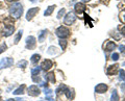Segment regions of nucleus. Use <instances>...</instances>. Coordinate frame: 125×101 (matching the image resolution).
<instances>
[{"label":"nucleus","mask_w":125,"mask_h":101,"mask_svg":"<svg viewBox=\"0 0 125 101\" xmlns=\"http://www.w3.org/2000/svg\"><path fill=\"white\" fill-rule=\"evenodd\" d=\"M10 15L13 18L19 19L23 13V6H22L21 3H15V4H13L10 6Z\"/></svg>","instance_id":"f257e3e1"},{"label":"nucleus","mask_w":125,"mask_h":101,"mask_svg":"<svg viewBox=\"0 0 125 101\" xmlns=\"http://www.w3.org/2000/svg\"><path fill=\"white\" fill-rule=\"evenodd\" d=\"M56 36L61 39H66L70 36V30L65 26H60L56 29Z\"/></svg>","instance_id":"f03ea898"},{"label":"nucleus","mask_w":125,"mask_h":101,"mask_svg":"<svg viewBox=\"0 0 125 101\" xmlns=\"http://www.w3.org/2000/svg\"><path fill=\"white\" fill-rule=\"evenodd\" d=\"M75 21H76V16H75V14L71 13V11L66 15V17L64 19V22L66 25H72Z\"/></svg>","instance_id":"7ed1b4c3"},{"label":"nucleus","mask_w":125,"mask_h":101,"mask_svg":"<svg viewBox=\"0 0 125 101\" xmlns=\"http://www.w3.org/2000/svg\"><path fill=\"white\" fill-rule=\"evenodd\" d=\"M36 44H37V40L36 38L32 37V36H29L26 38V48L27 49H33L36 47Z\"/></svg>","instance_id":"20e7f679"},{"label":"nucleus","mask_w":125,"mask_h":101,"mask_svg":"<svg viewBox=\"0 0 125 101\" xmlns=\"http://www.w3.org/2000/svg\"><path fill=\"white\" fill-rule=\"evenodd\" d=\"M14 64V60L13 59H10V57H5L1 61H0V70L3 69V68H9L11 67Z\"/></svg>","instance_id":"39448f33"},{"label":"nucleus","mask_w":125,"mask_h":101,"mask_svg":"<svg viewBox=\"0 0 125 101\" xmlns=\"http://www.w3.org/2000/svg\"><path fill=\"white\" fill-rule=\"evenodd\" d=\"M38 13H39V9H38V7H32V9H29V10L27 11V14H26V20L30 21Z\"/></svg>","instance_id":"423d86ee"},{"label":"nucleus","mask_w":125,"mask_h":101,"mask_svg":"<svg viewBox=\"0 0 125 101\" xmlns=\"http://www.w3.org/2000/svg\"><path fill=\"white\" fill-rule=\"evenodd\" d=\"M40 93H41V91L37 85H30V87L28 88V94L30 96H39Z\"/></svg>","instance_id":"0eeeda50"},{"label":"nucleus","mask_w":125,"mask_h":101,"mask_svg":"<svg viewBox=\"0 0 125 101\" xmlns=\"http://www.w3.org/2000/svg\"><path fill=\"white\" fill-rule=\"evenodd\" d=\"M14 30H15V27H14V25H13V24H9V25L4 26V30H3V34H4L5 37H10V34H13Z\"/></svg>","instance_id":"6e6552de"},{"label":"nucleus","mask_w":125,"mask_h":101,"mask_svg":"<svg viewBox=\"0 0 125 101\" xmlns=\"http://www.w3.org/2000/svg\"><path fill=\"white\" fill-rule=\"evenodd\" d=\"M106 91H107V85L105 83H99L98 85H96V87H95V92L99 93V94H101V93H104Z\"/></svg>","instance_id":"1a4fd4ad"},{"label":"nucleus","mask_w":125,"mask_h":101,"mask_svg":"<svg viewBox=\"0 0 125 101\" xmlns=\"http://www.w3.org/2000/svg\"><path fill=\"white\" fill-rule=\"evenodd\" d=\"M52 65H53V63L51 61H50V60H46V61H43V64L41 66V69H43L44 71H48V70L52 67Z\"/></svg>","instance_id":"9d476101"},{"label":"nucleus","mask_w":125,"mask_h":101,"mask_svg":"<svg viewBox=\"0 0 125 101\" xmlns=\"http://www.w3.org/2000/svg\"><path fill=\"white\" fill-rule=\"evenodd\" d=\"M84 10H85V5L83 3H77V4H75V11L77 14L83 13Z\"/></svg>","instance_id":"9b49d317"},{"label":"nucleus","mask_w":125,"mask_h":101,"mask_svg":"<svg viewBox=\"0 0 125 101\" xmlns=\"http://www.w3.org/2000/svg\"><path fill=\"white\" fill-rule=\"evenodd\" d=\"M116 48V44L114 42H106V44L104 46V49L106 50V51H112V50H114Z\"/></svg>","instance_id":"f8f14e48"},{"label":"nucleus","mask_w":125,"mask_h":101,"mask_svg":"<svg viewBox=\"0 0 125 101\" xmlns=\"http://www.w3.org/2000/svg\"><path fill=\"white\" fill-rule=\"evenodd\" d=\"M118 65H114V66H111V67H108L107 69V74L108 75H114L117 73V70H118Z\"/></svg>","instance_id":"ddd939ff"},{"label":"nucleus","mask_w":125,"mask_h":101,"mask_svg":"<svg viewBox=\"0 0 125 101\" xmlns=\"http://www.w3.org/2000/svg\"><path fill=\"white\" fill-rule=\"evenodd\" d=\"M45 79L46 81H50V82L54 83L55 82V77H54V73H48L45 75Z\"/></svg>","instance_id":"4468645a"},{"label":"nucleus","mask_w":125,"mask_h":101,"mask_svg":"<svg viewBox=\"0 0 125 101\" xmlns=\"http://www.w3.org/2000/svg\"><path fill=\"white\" fill-rule=\"evenodd\" d=\"M24 89H25V85L24 84H22L20 88L19 89H17V90H16L15 92H13L15 95H22L23 93H24Z\"/></svg>","instance_id":"2eb2a0df"},{"label":"nucleus","mask_w":125,"mask_h":101,"mask_svg":"<svg viewBox=\"0 0 125 101\" xmlns=\"http://www.w3.org/2000/svg\"><path fill=\"white\" fill-rule=\"evenodd\" d=\"M54 9H55V5H50L48 9H47L46 10H45V13H44V15L45 16H50V15L52 14V11L54 10Z\"/></svg>","instance_id":"dca6fc26"},{"label":"nucleus","mask_w":125,"mask_h":101,"mask_svg":"<svg viewBox=\"0 0 125 101\" xmlns=\"http://www.w3.org/2000/svg\"><path fill=\"white\" fill-rule=\"evenodd\" d=\"M111 101H119V95H118V92L116 90L113 91V94L111 97Z\"/></svg>","instance_id":"f3484780"},{"label":"nucleus","mask_w":125,"mask_h":101,"mask_svg":"<svg viewBox=\"0 0 125 101\" xmlns=\"http://www.w3.org/2000/svg\"><path fill=\"white\" fill-rule=\"evenodd\" d=\"M46 34H47V30H42L40 32V34H39V42L44 41L45 38H46Z\"/></svg>","instance_id":"a211bd4d"},{"label":"nucleus","mask_w":125,"mask_h":101,"mask_svg":"<svg viewBox=\"0 0 125 101\" xmlns=\"http://www.w3.org/2000/svg\"><path fill=\"white\" fill-rule=\"evenodd\" d=\"M22 33H23V30L21 29V30H19L18 31V33L16 34V37H15V44H18L19 43V41H20V39H21V37H22Z\"/></svg>","instance_id":"6ab92c4d"},{"label":"nucleus","mask_w":125,"mask_h":101,"mask_svg":"<svg viewBox=\"0 0 125 101\" xmlns=\"http://www.w3.org/2000/svg\"><path fill=\"white\" fill-rule=\"evenodd\" d=\"M40 59H41L40 54H33V55L31 56V63H32V64H37Z\"/></svg>","instance_id":"aec40b11"},{"label":"nucleus","mask_w":125,"mask_h":101,"mask_svg":"<svg viewBox=\"0 0 125 101\" xmlns=\"http://www.w3.org/2000/svg\"><path fill=\"white\" fill-rule=\"evenodd\" d=\"M40 72H41V68L40 67H36V68H33L32 70H31V75H32V76H37Z\"/></svg>","instance_id":"412c9836"},{"label":"nucleus","mask_w":125,"mask_h":101,"mask_svg":"<svg viewBox=\"0 0 125 101\" xmlns=\"http://www.w3.org/2000/svg\"><path fill=\"white\" fill-rule=\"evenodd\" d=\"M60 45H61V47L62 50H65L66 47H67V41L65 40V39H61L60 40Z\"/></svg>","instance_id":"4be33fe9"},{"label":"nucleus","mask_w":125,"mask_h":101,"mask_svg":"<svg viewBox=\"0 0 125 101\" xmlns=\"http://www.w3.org/2000/svg\"><path fill=\"white\" fill-rule=\"evenodd\" d=\"M65 89H66V85H64V84H61L60 87H58L57 89H56V94H61V93L62 92V91H65Z\"/></svg>","instance_id":"5701e85b"},{"label":"nucleus","mask_w":125,"mask_h":101,"mask_svg":"<svg viewBox=\"0 0 125 101\" xmlns=\"http://www.w3.org/2000/svg\"><path fill=\"white\" fill-rule=\"evenodd\" d=\"M26 66H27V61H24V60H23V61H20L18 63V67H19V68H25Z\"/></svg>","instance_id":"b1692460"},{"label":"nucleus","mask_w":125,"mask_h":101,"mask_svg":"<svg viewBox=\"0 0 125 101\" xmlns=\"http://www.w3.org/2000/svg\"><path fill=\"white\" fill-rule=\"evenodd\" d=\"M119 78H120V80L125 81V72H124V70H120V72H119Z\"/></svg>","instance_id":"393cba45"},{"label":"nucleus","mask_w":125,"mask_h":101,"mask_svg":"<svg viewBox=\"0 0 125 101\" xmlns=\"http://www.w3.org/2000/svg\"><path fill=\"white\" fill-rule=\"evenodd\" d=\"M48 53H49V54H51V55L55 54V53H56V48H55V47H53V46L49 47V49H48Z\"/></svg>","instance_id":"a878e982"},{"label":"nucleus","mask_w":125,"mask_h":101,"mask_svg":"<svg viewBox=\"0 0 125 101\" xmlns=\"http://www.w3.org/2000/svg\"><path fill=\"white\" fill-rule=\"evenodd\" d=\"M65 13H66V10H65V9H62V10H61L60 11H58V14H57V19H61L62 17H64V15H65Z\"/></svg>","instance_id":"bb28decb"},{"label":"nucleus","mask_w":125,"mask_h":101,"mask_svg":"<svg viewBox=\"0 0 125 101\" xmlns=\"http://www.w3.org/2000/svg\"><path fill=\"white\" fill-rule=\"evenodd\" d=\"M44 93H45V95H46V96L52 95V91L50 90V89H48V88H45V89H44Z\"/></svg>","instance_id":"cd10ccee"},{"label":"nucleus","mask_w":125,"mask_h":101,"mask_svg":"<svg viewBox=\"0 0 125 101\" xmlns=\"http://www.w3.org/2000/svg\"><path fill=\"white\" fill-rule=\"evenodd\" d=\"M5 49H6V44L3 43V44L0 45V53H2L3 51H5Z\"/></svg>","instance_id":"c85d7f7f"},{"label":"nucleus","mask_w":125,"mask_h":101,"mask_svg":"<svg viewBox=\"0 0 125 101\" xmlns=\"http://www.w3.org/2000/svg\"><path fill=\"white\" fill-rule=\"evenodd\" d=\"M112 60L113 61H118L119 60V54L118 53H113L112 54Z\"/></svg>","instance_id":"c756f323"},{"label":"nucleus","mask_w":125,"mask_h":101,"mask_svg":"<svg viewBox=\"0 0 125 101\" xmlns=\"http://www.w3.org/2000/svg\"><path fill=\"white\" fill-rule=\"evenodd\" d=\"M46 100H48V101H54V99H53V97H52V95L46 96Z\"/></svg>","instance_id":"7c9ffc66"},{"label":"nucleus","mask_w":125,"mask_h":101,"mask_svg":"<svg viewBox=\"0 0 125 101\" xmlns=\"http://www.w3.org/2000/svg\"><path fill=\"white\" fill-rule=\"evenodd\" d=\"M32 80L34 81V82H41L40 78H39V77H36V76H32Z\"/></svg>","instance_id":"2f4dec72"},{"label":"nucleus","mask_w":125,"mask_h":101,"mask_svg":"<svg viewBox=\"0 0 125 101\" xmlns=\"http://www.w3.org/2000/svg\"><path fill=\"white\" fill-rule=\"evenodd\" d=\"M119 49H120L121 52H125V46H124V45H120Z\"/></svg>","instance_id":"473e14b6"},{"label":"nucleus","mask_w":125,"mask_h":101,"mask_svg":"<svg viewBox=\"0 0 125 101\" xmlns=\"http://www.w3.org/2000/svg\"><path fill=\"white\" fill-rule=\"evenodd\" d=\"M121 33H122L123 36H125V26H123L122 28H121Z\"/></svg>","instance_id":"72a5a7b5"},{"label":"nucleus","mask_w":125,"mask_h":101,"mask_svg":"<svg viewBox=\"0 0 125 101\" xmlns=\"http://www.w3.org/2000/svg\"><path fill=\"white\" fill-rule=\"evenodd\" d=\"M121 90H122L123 92H125V83H122V84H121Z\"/></svg>","instance_id":"f704fd0d"},{"label":"nucleus","mask_w":125,"mask_h":101,"mask_svg":"<svg viewBox=\"0 0 125 101\" xmlns=\"http://www.w3.org/2000/svg\"><path fill=\"white\" fill-rule=\"evenodd\" d=\"M6 101H15V99H7Z\"/></svg>","instance_id":"c9c22d12"},{"label":"nucleus","mask_w":125,"mask_h":101,"mask_svg":"<svg viewBox=\"0 0 125 101\" xmlns=\"http://www.w3.org/2000/svg\"><path fill=\"white\" fill-rule=\"evenodd\" d=\"M83 2H89L90 0H83Z\"/></svg>","instance_id":"e433bc0d"},{"label":"nucleus","mask_w":125,"mask_h":101,"mask_svg":"<svg viewBox=\"0 0 125 101\" xmlns=\"http://www.w3.org/2000/svg\"><path fill=\"white\" fill-rule=\"evenodd\" d=\"M30 1H31V2H36L37 0H30Z\"/></svg>","instance_id":"4c0bfd02"},{"label":"nucleus","mask_w":125,"mask_h":101,"mask_svg":"<svg viewBox=\"0 0 125 101\" xmlns=\"http://www.w3.org/2000/svg\"><path fill=\"white\" fill-rule=\"evenodd\" d=\"M0 101H3V100H2V98H1V97H0Z\"/></svg>","instance_id":"58836bf2"},{"label":"nucleus","mask_w":125,"mask_h":101,"mask_svg":"<svg viewBox=\"0 0 125 101\" xmlns=\"http://www.w3.org/2000/svg\"><path fill=\"white\" fill-rule=\"evenodd\" d=\"M123 66H125V63H123Z\"/></svg>","instance_id":"ea45409f"}]
</instances>
